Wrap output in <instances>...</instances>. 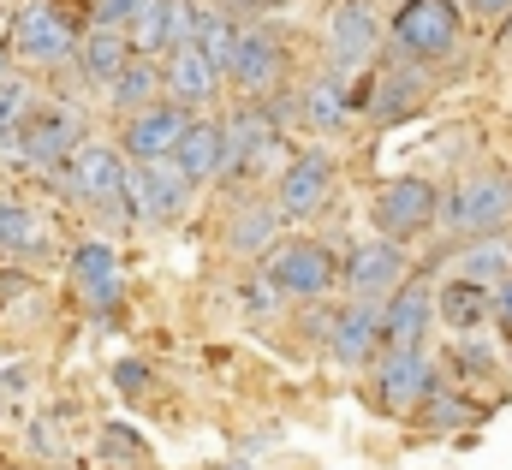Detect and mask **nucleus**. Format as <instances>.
I'll return each mask as SVG.
<instances>
[{"instance_id":"5","label":"nucleus","mask_w":512,"mask_h":470,"mask_svg":"<svg viewBox=\"0 0 512 470\" xmlns=\"http://www.w3.org/2000/svg\"><path fill=\"white\" fill-rule=\"evenodd\" d=\"M370 227H376L382 238H399V244L435 233V227H441V185L423 179V173L382 179L376 197H370Z\"/></svg>"},{"instance_id":"14","label":"nucleus","mask_w":512,"mask_h":470,"mask_svg":"<svg viewBox=\"0 0 512 470\" xmlns=\"http://www.w3.org/2000/svg\"><path fill=\"white\" fill-rule=\"evenodd\" d=\"M84 137H90V131H84V114H78V108H66V102H42L36 119L24 125V137H18L12 161H24L30 173H60V167H66V155H72Z\"/></svg>"},{"instance_id":"21","label":"nucleus","mask_w":512,"mask_h":470,"mask_svg":"<svg viewBox=\"0 0 512 470\" xmlns=\"http://www.w3.org/2000/svg\"><path fill=\"white\" fill-rule=\"evenodd\" d=\"M161 78H167V102H185L191 114H203V108H215L221 102V66L197 48V42H185V48H173L167 60H161Z\"/></svg>"},{"instance_id":"25","label":"nucleus","mask_w":512,"mask_h":470,"mask_svg":"<svg viewBox=\"0 0 512 470\" xmlns=\"http://www.w3.org/2000/svg\"><path fill=\"white\" fill-rule=\"evenodd\" d=\"M54 250V227H48V215L42 209H30V203H0V256H18V262H42Z\"/></svg>"},{"instance_id":"37","label":"nucleus","mask_w":512,"mask_h":470,"mask_svg":"<svg viewBox=\"0 0 512 470\" xmlns=\"http://www.w3.org/2000/svg\"><path fill=\"white\" fill-rule=\"evenodd\" d=\"M6 72H12V42L0 36V78H6Z\"/></svg>"},{"instance_id":"8","label":"nucleus","mask_w":512,"mask_h":470,"mask_svg":"<svg viewBox=\"0 0 512 470\" xmlns=\"http://www.w3.org/2000/svg\"><path fill=\"white\" fill-rule=\"evenodd\" d=\"M352 90H358V114L370 125H405L429 102V66H411L393 54V60H376L364 72V84H352Z\"/></svg>"},{"instance_id":"33","label":"nucleus","mask_w":512,"mask_h":470,"mask_svg":"<svg viewBox=\"0 0 512 470\" xmlns=\"http://www.w3.org/2000/svg\"><path fill=\"white\" fill-rule=\"evenodd\" d=\"M459 6H465L471 18H483V24H501L512 12V0H459Z\"/></svg>"},{"instance_id":"38","label":"nucleus","mask_w":512,"mask_h":470,"mask_svg":"<svg viewBox=\"0 0 512 470\" xmlns=\"http://www.w3.org/2000/svg\"><path fill=\"white\" fill-rule=\"evenodd\" d=\"M495 42H501V48H512V12L501 18V36H495Z\"/></svg>"},{"instance_id":"17","label":"nucleus","mask_w":512,"mask_h":470,"mask_svg":"<svg viewBox=\"0 0 512 470\" xmlns=\"http://www.w3.org/2000/svg\"><path fill=\"white\" fill-rule=\"evenodd\" d=\"M280 227H286V215H280L274 197H239L221 221V244L239 262H268L280 250Z\"/></svg>"},{"instance_id":"29","label":"nucleus","mask_w":512,"mask_h":470,"mask_svg":"<svg viewBox=\"0 0 512 470\" xmlns=\"http://www.w3.org/2000/svg\"><path fill=\"white\" fill-rule=\"evenodd\" d=\"M239 30H245V24H239V18H233L227 6H203V0H197V30H191V42H197V48H203V54H209V60H215L221 72L233 66Z\"/></svg>"},{"instance_id":"1","label":"nucleus","mask_w":512,"mask_h":470,"mask_svg":"<svg viewBox=\"0 0 512 470\" xmlns=\"http://www.w3.org/2000/svg\"><path fill=\"white\" fill-rule=\"evenodd\" d=\"M512 227V173L507 167H477L441 191V233L453 244L471 238H501Z\"/></svg>"},{"instance_id":"15","label":"nucleus","mask_w":512,"mask_h":470,"mask_svg":"<svg viewBox=\"0 0 512 470\" xmlns=\"http://www.w3.org/2000/svg\"><path fill=\"white\" fill-rule=\"evenodd\" d=\"M191 108L185 102H155V108H143V114L120 119V155H126L131 167H149V161H167L179 143H185V131H191Z\"/></svg>"},{"instance_id":"22","label":"nucleus","mask_w":512,"mask_h":470,"mask_svg":"<svg viewBox=\"0 0 512 470\" xmlns=\"http://www.w3.org/2000/svg\"><path fill=\"white\" fill-rule=\"evenodd\" d=\"M72 286H78V298L96 310V316H108L114 304H120V256H114V244L108 238H84L78 250H72Z\"/></svg>"},{"instance_id":"9","label":"nucleus","mask_w":512,"mask_h":470,"mask_svg":"<svg viewBox=\"0 0 512 470\" xmlns=\"http://www.w3.org/2000/svg\"><path fill=\"white\" fill-rule=\"evenodd\" d=\"M191 197H197V179H191V173L167 155V161L131 167L120 209H126L131 221H155V227H167V221H179V215L191 209Z\"/></svg>"},{"instance_id":"20","label":"nucleus","mask_w":512,"mask_h":470,"mask_svg":"<svg viewBox=\"0 0 512 470\" xmlns=\"http://www.w3.org/2000/svg\"><path fill=\"white\" fill-rule=\"evenodd\" d=\"M358 119V90H352V78H340V72H316L304 90H298V125L304 131H316V137H334V131H346Z\"/></svg>"},{"instance_id":"10","label":"nucleus","mask_w":512,"mask_h":470,"mask_svg":"<svg viewBox=\"0 0 512 470\" xmlns=\"http://www.w3.org/2000/svg\"><path fill=\"white\" fill-rule=\"evenodd\" d=\"M411 280V256H405V244L399 238H358L346 256H340V286H346V298H376L387 304L399 286Z\"/></svg>"},{"instance_id":"11","label":"nucleus","mask_w":512,"mask_h":470,"mask_svg":"<svg viewBox=\"0 0 512 470\" xmlns=\"http://www.w3.org/2000/svg\"><path fill=\"white\" fill-rule=\"evenodd\" d=\"M441 387V369L429 352H382L376 375H370V399L382 417H417L423 399Z\"/></svg>"},{"instance_id":"12","label":"nucleus","mask_w":512,"mask_h":470,"mask_svg":"<svg viewBox=\"0 0 512 470\" xmlns=\"http://www.w3.org/2000/svg\"><path fill=\"white\" fill-rule=\"evenodd\" d=\"M126 173L131 161L120 155V143H96V137H84L72 155H66V167L54 173L78 203H90V209H114L120 197H126Z\"/></svg>"},{"instance_id":"18","label":"nucleus","mask_w":512,"mask_h":470,"mask_svg":"<svg viewBox=\"0 0 512 470\" xmlns=\"http://www.w3.org/2000/svg\"><path fill=\"white\" fill-rule=\"evenodd\" d=\"M227 78L245 90V96H274L280 78H286V42L274 24H245L239 30V48H233V66Z\"/></svg>"},{"instance_id":"2","label":"nucleus","mask_w":512,"mask_h":470,"mask_svg":"<svg viewBox=\"0 0 512 470\" xmlns=\"http://www.w3.org/2000/svg\"><path fill=\"white\" fill-rule=\"evenodd\" d=\"M84 18L66 6V0H24L6 42H12V60H24L30 72H66L78 42H84Z\"/></svg>"},{"instance_id":"40","label":"nucleus","mask_w":512,"mask_h":470,"mask_svg":"<svg viewBox=\"0 0 512 470\" xmlns=\"http://www.w3.org/2000/svg\"><path fill=\"white\" fill-rule=\"evenodd\" d=\"M0 203H6V197H0Z\"/></svg>"},{"instance_id":"6","label":"nucleus","mask_w":512,"mask_h":470,"mask_svg":"<svg viewBox=\"0 0 512 470\" xmlns=\"http://www.w3.org/2000/svg\"><path fill=\"white\" fill-rule=\"evenodd\" d=\"M262 286H274L280 298H298V304H316L340 286V256L334 244L322 238H286L268 262H262Z\"/></svg>"},{"instance_id":"23","label":"nucleus","mask_w":512,"mask_h":470,"mask_svg":"<svg viewBox=\"0 0 512 470\" xmlns=\"http://www.w3.org/2000/svg\"><path fill=\"white\" fill-rule=\"evenodd\" d=\"M435 316L447 322V334H483L495 322V286H477L465 274L435 286Z\"/></svg>"},{"instance_id":"39","label":"nucleus","mask_w":512,"mask_h":470,"mask_svg":"<svg viewBox=\"0 0 512 470\" xmlns=\"http://www.w3.org/2000/svg\"><path fill=\"white\" fill-rule=\"evenodd\" d=\"M256 6H268V12H286V6H292V0H256Z\"/></svg>"},{"instance_id":"36","label":"nucleus","mask_w":512,"mask_h":470,"mask_svg":"<svg viewBox=\"0 0 512 470\" xmlns=\"http://www.w3.org/2000/svg\"><path fill=\"white\" fill-rule=\"evenodd\" d=\"M30 447H36V453H54V447H60V435H54L48 423H36V429H30Z\"/></svg>"},{"instance_id":"34","label":"nucleus","mask_w":512,"mask_h":470,"mask_svg":"<svg viewBox=\"0 0 512 470\" xmlns=\"http://www.w3.org/2000/svg\"><path fill=\"white\" fill-rule=\"evenodd\" d=\"M495 328H501V334L512 340V274L501 280V286H495Z\"/></svg>"},{"instance_id":"31","label":"nucleus","mask_w":512,"mask_h":470,"mask_svg":"<svg viewBox=\"0 0 512 470\" xmlns=\"http://www.w3.org/2000/svg\"><path fill=\"white\" fill-rule=\"evenodd\" d=\"M417 423H423V429H435V435H447V429H465V423H477V405L465 399V387H459V381H441V387L423 399Z\"/></svg>"},{"instance_id":"4","label":"nucleus","mask_w":512,"mask_h":470,"mask_svg":"<svg viewBox=\"0 0 512 470\" xmlns=\"http://www.w3.org/2000/svg\"><path fill=\"white\" fill-rule=\"evenodd\" d=\"M280 143H286V125L274 119V108L262 96H245L233 114H227V167L221 179H268L280 173Z\"/></svg>"},{"instance_id":"19","label":"nucleus","mask_w":512,"mask_h":470,"mask_svg":"<svg viewBox=\"0 0 512 470\" xmlns=\"http://www.w3.org/2000/svg\"><path fill=\"white\" fill-rule=\"evenodd\" d=\"M328 352L346 369H364L382 357V304L376 298H346L340 316L328 322Z\"/></svg>"},{"instance_id":"24","label":"nucleus","mask_w":512,"mask_h":470,"mask_svg":"<svg viewBox=\"0 0 512 470\" xmlns=\"http://www.w3.org/2000/svg\"><path fill=\"white\" fill-rule=\"evenodd\" d=\"M173 161H179L197 185L221 179V167H227V119L197 114V119H191V131H185V143L173 149Z\"/></svg>"},{"instance_id":"28","label":"nucleus","mask_w":512,"mask_h":470,"mask_svg":"<svg viewBox=\"0 0 512 470\" xmlns=\"http://www.w3.org/2000/svg\"><path fill=\"white\" fill-rule=\"evenodd\" d=\"M36 108H42L36 78H30V72H6V78H0V155L18 149V137H24V125L36 119Z\"/></svg>"},{"instance_id":"26","label":"nucleus","mask_w":512,"mask_h":470,"mask_svg":"<svg viewBox=\"0 0 512 470\" xmlns=\"http://www.w3.org/2000/svg\"><path fill=\"white\" fill-rule=\"evenodd\" d=\"M155 102H167V78H161V60H143V54H131L126 66H120V78L108 84V108L120 119L143 114V108H155Z\"/></svg>"},{"instance_id":"27","label":"nucleus","mask_w":512,"mask_h":470,"mask_svg":"<svg viewBox=\"0 0 512 470\" xmlns=\"http://www.w3.org/2000/svg\"><path fill=\"white\" fill-rule=\"evenodd\" d=\"M131 60V42L126 30H84V42H78V54H72V66L66 72H78L84 84H114L120 78V66Z\"/></svg>"},{"instance_id":"16","label":"nucleus","mask_w":512,"mask_h":470,"mask_svg":"<svg viewBox=\"0 0 512 470\" xmlns=\"http://www.w3.org/2000/svg\"><path fill=\"white\" fill-rule=\"evenodd\" d=\"M435 322H441V316H435V280L411 274V280L382 304V352H423Z\"/></svg>"},{"instance_id":"30","label":"nucleus","mask_w":512,"mask_h":470,"mask_svg":"<svg viewBox=\"0 0 512 470\" xmlns=\"http://www.w3.org/2000/svg\"><path fill=\"white\" fill-rule=\"evenodd\" d=\"M459 274L477 286H501L512 274V238H471L459 244Z\"/></svg>"},{"instance_id":"7","label":"nucleus","mask_w":512,"mask_h":470,"mask_svg":"<svg viewBox=\"0 0 512 470\" xmlns=\"http://www.w3.org/2000/svg\"><path fill=\"white\" fill-rule=\"evenodd\" d=\"M334 191H340V161H334V149L310 143V149L286 155V167L274 173V191L268 197L280 203L286 221H316L334 203Z\"/></svg>"},{"instance_id":"35","label":"nucleus","mask_w":512,"mask_h":470,"mask_svg":"<svg viewBox=\"0 0 512 470\" xmlns=\"http://www.w3.org/2000/svg\"><path fill=\"white\" fill-rule=\"evenodd\" d=\"M114 375H120V393H143V381H149V369H143V363H120Z\"/></svg>"},{"instance_id":"32","label":"nucleus","mask_w":512,"mask_h":470,"mask_svg":"<svg viewBox=\"0 0 512 470\" xmlns=\"http://www.w3.org/2000/svg\"><path fill=\"white\" fill-rule=\"evenodd\" d=\"M483 375H495V346L483 334H459V346H453V381H483Z\"/></svg>"},{"instance_id":"13","label":"nucleus","mask_w":512,"mask_h":470,"mask_svg":"<svg viewBox=\"0 0 512 470\" xmlns=\"http://www.w3.org/2000/svg\"><path fill=\"white\" fill-rule=\"evenodd\" d=\"M382 60V18L370 0H340L328 12V72L364 78Z\"/></svg>"},{"instance_id":"3","label":"nucleus","mask_w":512,"mask_h":470,"mask_svg":"<svg viewBox=\"0 0 512 470\" xmlns=\"http://www.w3.org/2000/svg\"><path fill=\"white\" fill-rule=\"evenodd\" d=\"M387 42L411 66H441L465 42V6L459 0H399L387 18Z\"/></svg>"}]
</instances>
